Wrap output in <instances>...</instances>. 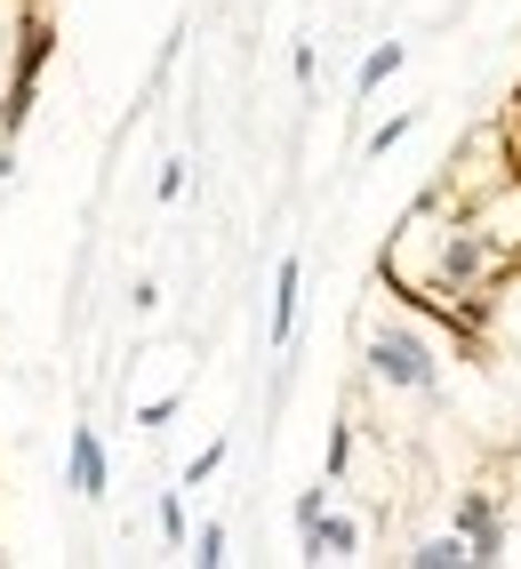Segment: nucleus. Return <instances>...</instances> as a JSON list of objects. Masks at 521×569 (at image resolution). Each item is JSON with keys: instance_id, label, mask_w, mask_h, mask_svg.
Here are the masks:
<instances>
[{"instance_id": "nucleus-1", "label": "nucleus", "mask_w": 521, "mask_h": 569, "mask_svg": "<svg viewBox=\"0 0 521 569\" xmlns=\"http://www.w3.org/2000/svg\"><path fill=\"white\" fill-rule=\"evenodd\" d=\"M369 377H385L401 393H433L441 386V361L418 329H369Z\"/></svg>"}, {"instance_id": "nucleus-2", "label": "nucleus", "mask_w": 521, "mask_h": 569, "mask_svg": "<svg viewBox=\"0 0 521 569\" xmlns=\"http://www.w3.org/2000/svg\"><path fill=\"white\" fill-rule=\"evenodd\" d=\"M458 538L473 546V569L505 561V513H498L490 498H481V489H473V498H458Z\"/></svg>"}, {"instance_id": "nucleus-3", "label": "nucleus", "mask_w": 521, "mask_h": 569, "mask_svg": "<svg viewBox=\"0 0 521 569\" xmlns=\"http://www.w3.org/2000/svg\"><path fill=\"white\" fill-rule=\"evenodd\" d=\"M353 546H361V521L321 513V521H305V546H297V553H305V561H345Z\"/></svg>"}, {"instance_id": "nucleus-4", "label": "nucleus", "mask_w": 521, "mask_h": 569, "mask_svg": "<svg viewBox=\"0 0 521 569\" xmlns=\"http://www.w3.org/2000/svg\"><path fill=\"white\" fill-rule=\"evenodd\" d=\"M72 489H81V498H104V449H97L89 426H72Z\"/></svg>"}, {"instance_id": "nucleus-5", "label": "nucleus", "mask_w": 521, "mask_h": 569, "mask_svg": "<svg viewBox=\"0 0 521 569\" xmlns=\"http://www.w3.org/2000/svg\"><path fill=\"white\" fill-rule=\"evenodd\" d=\"M409 561H418V569H473V546L458 538V529H433V538H418Z\"/></svg>"}, {"instance_id": "nucleus-6", "label": "nucleus", "mask_w": 521, "mask_h": 569, "mask_svg": "<svg viewBox=\"0 0 521 569\" xmlns=\"http://www.w3.org/2000/svg\"><path fill=\"white\" fill-rule=\"evenodd\" d=\"M401 57H409L401 41H378V49L361 57V72H353V97H378V89L393 81V72H401Z\"/></svg>"}, {"instance_id": "nucleus-7", "label": "nucleus", "mask_w": 521, "mask_h": 569, "mask_svg": "<svg viewBox=\"0 0 521 569\" xmlns=\"http://www.w3.org/2000/svg\"><path fill=\"white\" fill-rule=\"evenodd\" d=\"M297 257H281V273H273V346H289V329H297Z\"/></svg>"}, {"instance_id": "nucleus-8", "label": "nucleus", "mask_w": 521, "mask_h": 569, "mask_svg": "<svg viewBox=\"0 0 521 569\" xmlns=\"http://www.w3.org/2000/svg\"><path fill=\"white\" fill-rule=\"evenodd\" d=\"M409 121H418V112H401V121H385L378 137H369V161H385V153H393V144L409 137Z\"/></svg>"}, {"instance_id": "nucleus-9", "label": "nucleus", "mask_w": 521, "mask_h": 569, "mask_svg": "<svg viewBox=\"0 0 521 569\" xmlns=\"http://www.w3.org/2000/svg\"><path fill=\"white\" fill-rule=\"evenodd\" d=\"M193 561H209V569H217V561H226V529H217V521H209V529H201V538H193Z\"/></svg>"}, {"instance_id": "nucleus-10", "label": "nucleus", "mask_w": 521, "mask_h": 569, "mask_svg": "<svg viewBox=\"0 0 521 569\" xmlns=\"http://www.w3.org/2000/svg\"><path fill=\"white\" fill-rule=\"evenodd\" d=\"M345 466H353V426L329 433V473H345Z\"/></svg>"}, {"instance_id": "nucleus-11", "label": "nucleus", "mask_w": 521, "mask_h": 569, "mask_svg": "<svg viewBox=\"0 0 521 569\" xmlns=\"http://www.w3.org/2000/svg\"><path fill=\"white\" fill-rule=\"evenodd\" d=\"M217 458H226V441H209V449H201V458H193V466H184V481H209V473H217Z\"/></svg>"}, {"instance_id": "nucleus-12", "label": "nucleus", "mask_w": 521, "mask_h": 569, "mask_svg": "<svg viewBox=\"0 0 521 569\" xmlns=\"http://www.w3.org/2000/svg\"><path fill=\"white\" fill-rule=\"evenodd\" d=\"M321 513H329V489H305V498H297V529L321 521Z\"/></svg>"}, {"instance_id": "nucleus-13", "label": "nucleus", "mask_w": 521, "mask_h": 569, "mask_svg": "<svg viewBox=\"0 0 521 569\" xmlns=\"http://www.w3.org/2000/svg\"><path fill=\"white\" fill-rule=\"evenodd\" d=\"M0 177H9V161H0Z\"/></svg>"}]
</instances>
